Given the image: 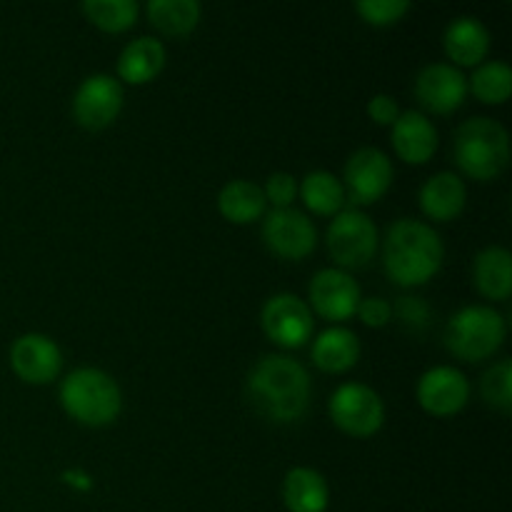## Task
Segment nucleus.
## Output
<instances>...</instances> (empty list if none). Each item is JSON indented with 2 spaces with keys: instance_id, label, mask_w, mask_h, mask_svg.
I'll return each instance as SVG.
<instances>
[{
  "instance_id": "obj_2",
  "label": "nucleus",
  "mask_w": 512,
  "mask_h": 512,
  "mask_svg": "<svg viewBox=\"0 0 512 512\" xmlns=\"http://www.w3.org/2000/svg\"><path fill=\"white\" fill-rule=\"evenodd\" d=\"M383 268L398 288H420L440 273L445 245L438 230L425 220L400 218L380 238Z\"/></svg>"
},
{
  "instance_id": "obj_13",
  "label": "nucleus",
  "mask_w": 512,
  "mask_h": 512,
  "mask_svg": "<svg viewBox=\"0 0 512 512\" xmlns=\"http://www.w3.org/2000/svg\"><path fill=\"white\" fill-rule=\"evenodd\" d=\"M418 405L433 418H453L470 400V380L453 365H435L420 375L415 385Z\"/></svg>"
},
{
  "instance_id": "obj_31",
  "label": "nucleus",
  "mask_w": 512,
  "mask_h": 512,
  "mask_svg": "<svg viewBox=\"0 0 512 512\" xmlns=\"http://www.w3.org/2000/svg\"><path fill=\"white\" fill-rule=\"evenodd\" d=\"M430 315L433 310L425 303V298H418V295H403L393 305V318H398L410 333H423L430 325Z\"/></svg>"
},
{
  "instance_id": "obj_8",
  "label": "nucleus",
  "mask_w": 512,
  "mask_h": 512,
  "mask_svg": "<svg viewBox=\"0 0 512 512\" xmlns=\"http://www.w3.org/2000/svg\"><path fill=\"white\" fill-rule=\"evenodd\" d=\"M393 180L395 168L390 155L383 153L380 148L365 145V148H358L345 160L340 183L345 188V200L363 208V205H373L383 200L388 190L393 188Z\"/></svg>"
},
{
  "instance_id": "obj_28",
  "label": "nucleus",
  "mask_w": 512,
  "mask_h": 512,
  "mask_svg": "<svg viewBox=\"0 0 512 512\" xmlns=\"http://www.w3.org/2000/svg\"><path fill=\"white\" fill-rule=\"evenodd\" d=\"M480 395L490 408L500 410V413H510L512 410V360L503 358L485 370L480 378Z\"/></svg>"
},
{
  "instance_id": "obj_33",
  "label": "nucleus",
  "mask_w": 512,
  "mask_h": 512,
  "mask_svg": "<svg viewBox=\"0 0 512 512\" xmlns=\"http://www.w3.org/2000/svg\"><path fill=\"white\" fill-rule=\"evenodd\" d=\"M365 113H368V118L373 120L375 125L393 128V123L400 118V113H403V110H400L398 100H395L393 95L375 93L373 98L368 100V105H365Z\"/></svg>"
},
{
  "instance_id": "obj_20",
  "label": "nucleus",
  "mask_w": 512,
  "mask_h": 512,
  "mask_svg": "<svg viewBox=\"0 0 512 512\" xmlns=\"http://www.w3.org/2000/svg\"><path fill=\"white\" fill-rule=\"evenodd\" d=\"M165 60H168V50H165L163 40L150 38V35H140V38L130 40L118 55V80L128 85H148L163 73Z\"/></svg>"
},
{
  "instance_id": "obj_18",
  "label": "nucleus",
  "mask_w": 512,
  "mask_h": 512,
  "mask_svg": "<svg viewBox=\"0 0 512 512\" xmlns=\"http://www.w3.org/2000/svg\"><path fill=\"white\" fill-rule=\"evenodd\" d=\"M418 203L425 218L433 223H453L468 205V185L453 170H440L420 185Z\"/></svg>"
},
{
  "instance_id": "obj_34",
  "label": "nucleus",
  "mask_w": 512,
  "mask_h": 512,
  "mask_svg": "<svg viewBox=\"0 0 512 512\" xmlns=\"http://www.w3.org/2000/svg\"><path fill=\"white\" fill-rule=\"evenodd\" d=\"M60 480H63V483L68 485V488L78 490V493H90V490L95 488L93 475L85 473V470H80V468L63 470V475H60Z\"/></svg>"
},
{
  "instance_id": "obj_14",
  "label": "nucleus",
  "mask_w": 512,
  "mask_h": 512,
  "mask_svg": "<svg viewBox=\"0 0 512 512\" xmlns=\"http://www.w3.org/2000/svg\"><path fill=\"white\" fill-rule=\"evenodd\" d=\"M415 98L420 108L435 115H450L468 98V78L450 63H430L415 75Z\"/></svg>"
},
{
  "instance_id": "obj_11",
  "label": "nucleus",
  "mask_w": 512,
  "mask_h": 512,
  "mask_svg": "<svg viewBox=\"0 0 512 512\" xmlns=\"http://www.w3.org/2000/svg\"><path fill=\"white\" fill-rule=\"evenodd\" d=\"M360 298L363 293H360V285L353 273L340 268H323L310 280L305 303L313 310V315H320L333 325H343L345 320L355 318Z\"/></svg>"
},
{
  "instance_id": "obj_6",
  "label": "nucleus",
  "mask_w": 512,
  "mask_h": 512,
  "mask_svg": "<svg viewBox=\"0 0 512 512\" xmlns=\"http://www.w3.org/2000/svg\"><path fill=\"white\" fill-rule=\"evenodd\" d=\"M325 245L340 270H363L380 250L378 225L360 208H343L325 230Z\"/></svg>"
},
{
  "instance_id": "obj_5",
  "label": "nucleus",
  "mask_w": 512,
  "mask_h": 512,
  "mask_svg": "<svg viewBox=\"0 0 512 512\" xmlns=\"http://www.w3.org/2000/svg\"><path fill=\"white\" fill-rule=\"evenodd\" d=\"M508 320L493 305H463L445 325V348L465 363H483L503 348Z\"/></svg>"
},
{
  "instance_id": "obj_3",
  "label": "nucleus",
  "mask_w": 512,
  "mask_h": 512,
  "mask_svg": "<svg viewBox=\"0 0 512 512\" xmlns=\"http://www.w3.org/2000/svg\"><path fill=\"white\" fill-rule=\"evenodd\" d=\"M58 400L65 415L85 428H108L123 413V390L118 380L100 368H75L60 380Z\"/></svg>"
},
{
  "instance_id": "obj_19",
  "label": "nucleus",
  "mask_w": 512,
  "mask_h": 512,
  "mask_svg": "<svg viewBox=\"0 0 512 512\" xmlns=\"http://www.w3.org/2000/svg\"><path fill=\"white\" fill-rule=\"evenodd\" d=\"M360 353L363 348H360V338L355 330L345 328V325H330L313 340L310 360L323 373L343 375L358 365Z\"/></svg>"
},
{
  "instance_id": "obj_4",
  "label": "nucleus",
  "mask_w": 512,
  "mask_h": 512,
  "mask_svg": "<svg viewBox=\"0 0 512 512\" xmlns=\"http://www.w3.org/2000/svg\"><path fill=\"white\" fill-rule=\"evenodd\" d=\"M453 160L465 178L478 183L498 180L510 165V135L505 125L488 115L463 120L455 130Z\"/></svg>"
},
{
  "instance_id": "obj_22",
  "label": "nucleus",
  "mask_w": 512,
  "mask_h": 512,
  "mask_svg": "<svg viewBox=\"0 0 512 512\" xmlns=\"http://www.w3.org/2000/svg\"><path fill=\"white\" fill-rule=\"evenodd\" d=\"M473 283L483 298L503 303L512 293V255L503 245H488L473 260Z\"/></svg>"
},
{
  "instance_id": "obj_12",
  "label": "nucleus",
  "mask_w": 512,
  "mask_h": 512,
  "mask_svg": "<svg viewBox=\"0 0 512 512\" xmlns=\"http://www.w3.org/2000/svg\"><path fill=\"white\" fill-rule=\"evenodd\" d=\"M123 83L110 73H93L83 78L73 95V118L85 130H105L123 110Z\"/></svg>"
},
{
  "instance_id": "obj_17",
  "label": "nucleus",
  "mask_w": 512,
  "mask_h": 512,
  "mask_svg": "<svg viewBox=\"0 0 512 512\" xmlns=\"http://www.w3.org/2000/svg\"><path fill=\"white\" fill-rule=\"evenodd\" d=\"M490 45H493V38H490L488 25L475 15H460L450 20L443 33L445 55L455 68H478L488 60Z\"/></svg>"
},
{
  "instance_id": "obj_26",
  "label": "nucleus",
  "mask_w": 512,
  "mask_h": 512,
  "mask_svg": "<svg viewBox=\"0 0 512 512\" xmlns=\"http://www.w3.org/2000/svg\"><path fill=\"white\" fill-rule=\"evenodd\" d=\"M468 93L483 105H503L512 95V70L505 60H485L468 78Z\"/></svg>"
},
{
  "instance_id": "obj_10",
  "label": "nucleus",
  "mask_w": 512,
  "mask_h": 512,
  "mask_svg": "<svg viewBox=\"0 0 512 512\" xmlns=\"http://www.w3.org/2000/svg\"><path fill=\"white\" fill-rule=\"evenodd\" d=\"M265 248L283 260H305L318 248V228L313 220L298 208L270 210L263 215V228H260Z\"/></svg>"
},
{
  "instance_id": "obj_29",
  "label": "nucleus",
  "mask_w": 512,
  "mask_h": 512,
  "mask_svg": "<svg viewBox=\"0 0 512 512\" xmlns=\"http://www.w3.org/2000/svg\"><path fill=\"white\" fill-rule=\"evenodd\" d=\"M413 5L408 0H358L355 13L363 18V23L375 25V28H388V25L400 23L410 13Z\"/></svg>"
},
{
  "instance_id": "obj_24",
  "label": "nucleus",
  "mask_w": 512,
  "mask_h": 512,
  "mask_svg": "<svg viewBox=\"0 0 512 512\" xmlns=\"http://www.w3.org/2000/svg\"><path fill=\"white\" fill-rule=\"evenodd\" d=\"M298 198L305 208L323 218H335L345 208V188L330 170H310L298 183Z\"/></svg>"
},
{
  "instance_id": "obj_21",
  "label": "nucleus",
  "mask_w": 512,
  "mask_h": 512,
  "mask_svg": "<svg viewBox=\"0 0 512 512\" xmlns=\"http://www.w3.org/2000/svg\"><path fill=\"white\" fill-rule=\"evenodd\" d=\"M283 505L288 512H328L330 485L320 470L298 465L283 478Z\"/></svg>"
},
{
  "instance_id": "obj_27",
  "label": "nucleus",
  "mask_w": 512,
  "mask_h": 512,
  "mask_svg": "<svg viewBox=\"0 0 512 512\" xmlns=\"http://www.w3.org/2000/svg\"><path fill=\"white\" fill-rule=\"evenodd\" d=\"M90 25L103 33H125L138 23L140 5L135 0H85L80 5Z\"/></svg>"
},
{
  "instance_id": "obj_25",
  "label": "nucleus",
  "mask_w": 512,
  "mask_h": 512,
  "mask_svg": "<svg viewBox=\"0 0 512 512\" xmlns=\"http://www.w3.org/2000/svg\"><path fill=\"white\" fill-rule=\"evenodd\" d=\"M145 13L158 33L168 38H185L200 25L203 5L198 0H150Z\"/></svg>"
},
{
  "instance_id": "obj_23",
  "label": "nucleus",
  "mask_w": 512,
  "mask_h": 512,
  "mask_svg": "<svg viewBox=\"0 0 512 512\" xmlns=\"http://www.w3.org/2000/svg\"><path fill=\"white\" fill-rule=\"evenodd\" d=\"M218 210L228 223L233 225H250L263 220L268 213V203H265L263 188L253 180L235 178L220 188L218 193Z\"/></svg>"
},
{
  "instance_id": "obj_15",
  "label": "nucleus",
  "mask_w": 512,
  "mask_h": 512,
  "mask_svg": "<svg viewBox=\"0 0 512 512\" xmlns=\"http://www.w3.org/2000/svg\"><path fill=\"white\" fill-rule=\"evenodd\" d=\"M10 368L23 383L50 385L63 370V353L45 333H25L10 345Z\"/></svg>"
},
{
  "instance_id": "obj_9",
  "label": "nucleus",
  "mask_w": 512,
  "mask_h": 512,
  "mask_svg": "<svg viewBox=\"0 0 512 512\" xmlns=\"http://www.w3.org/2000/svg\"><path fill=\"white\" fill-rule=\"evenodd\" d=\"M260 325L270 343L283 350H298L313 338V310L303 298L293 293H275L260 310Z\"/></svg>"
},
{
  "instance_id": "obj_32",
  "label": "nucleus",
  "mask_w": 512,
  "mask_h": 512,
  "mask_svg": "<svg viewBox=\"0 0 512 512\" xmlns=\"http://www.w3.org/2000/svg\"><path fill=\"white\" fill-rule=\"evenodd\" d=\"M355 318L365 325V328H385V325L393 323V305L385 298L378 295H370V298H360L358 310H355Z\"/></svg>"
},
{
  "instance_id": "obj_16",
  "label": "nucleus",
  "mask_w": 512,
  "mask_h": 512,
  "mask_svg": "<svg viewBox=\"0 0 512 512\" xmlns=\"http://www.w3.org/2000/svg\"><path fill=\"white\" fill-rule=\"evenodd\" d=\"M390 143L403 163L425 165L438 150V128L420 110H403L390 128Z\"/></svg>"
},
{
  "instance_id": "obj_1",
  "label": "nucleus",
  "mask_w": 512,
  "mask_h": 512,
  "mask_svg": "<svg viewBox=\"0 0 512 512\" xmlns=\"http://www.w3.org/2000/svg\"><path fill=\"white\" fill-rule=\"evenodd\" d=\"M245 393L250 405L268 423L293 425L305 418L313 398V380L308 368L293 355H263L250 368L245 380Z\"/></svg>"
},
{
  "instance_id": "obj_7",
  "label": "nucleus",
  "mask_w": 512,
  "mask_h": 512,
  "mask_svg": "<svg viewBox=\"0 0 512 512\" xmlns=\"http://www.w3.org/2000/svg\"><path fill=\"white\" fill-rule=\"evenodd\" d=\"M328 415L345 435L373 438L385 425V400L370 385L343 383L330 395Z\"/></svg>"
},
{
  "instance_id": "obj_30",
  "label": "nucleus",
  "mask_w": 512,
  "mask_h": 512,
  "mask_svg": "<svg viewBox=\"0 0 512 512\" xmlns=\"http://www.w3.org/2000/svg\"><path fill=\"white\" fill-rule=\"evenodd\" d=\"M265 195V203L273 205V210L293 208L295 198H298V178L285 170H278V173L268 175L265 178V185H260Z\"/></svg>"
}]
</instances>
